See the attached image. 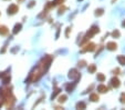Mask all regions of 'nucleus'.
<instances>
[{
  "label": "nucleus",
  "instance_id": "6",
  "mask_svg": "<svg viewBox=\"0 0 125 110\" xmlns=\"http://www.w3.org/2000/svg\"><path fill=\"white\" fill-rule=\"evenodd\" d=\"M97 90L101 91V92H106V91H107V88H106L105 86H103V85H101V86H99Z\"/></svg>",
  "mask_w": 125,
  "mask_h": 110
},
{
  "label": "nucleus",
  "instance_id": "4",
  "mask_svg": "<svg viewBox=\"0 0 125 110\" xmlns=\"http://www.w3.org/2000/svg\"><path fill=\"white\" fill-rule=\"evenodd\" d=\"M106 47H107V49H109V50H115V49H116V43H114V42H109Z\"/></svg>",
  "mask_w": 125,
  "mask_h": 110
},
{
  "label": "nucleus",
  "instance_id": "11",
  "mask_svg": "<svg viewBox=\"0 0 125 110\" xmlns=\"http://www.w3.org/2000/svg\"><path fill=\"white\" fill-rule=\"evenodd\" d=\"M76 107H78V108H85V103L80 102V103H78V105H76Z\"/></svg>",
  "mask_w": 125,
  "mask_h": 110
},
{
  "label": "nucleus",
  "instance_id": "3",
  "mask_svg": "<svg viewBox=\"0 0 125 110\" xmlns=\"http://www.w3.org/2000/svg\"><path fill=\"white\" fill-rule=\"evenodd\" d=\"M111 84H112V86H113V87H116V88L120 86V81H118L117 78H113V79L111 80Z\"/></svg>",
  "mask_w": 125,
  "mask_h": 110
},
{
  "label": "nucleus",
  "instance_id": "13",
  "mask_svg": "<svg viewBox=\"0 0 125 110\" xmlns=\"http://www.w3.org/2000/svg\"><path fill=\"white\" fill-rule=\"evenodd\" d=\"M89 70H90L91 72H93V71H94V70H95V66H91V67L89 68Z\"/></svg>",
  "mask_w": 125,
  "mask_h": 110
},
{
  "label": "nucleus",
  "instance_id": "2",
  "mask_svg": "<svg viewBox=\"0 0 125 110\" xmlns=\"http://www.w3.org/2000/svg\"><path fill=\"white\" fill-rule=\"evenodd\" d=\"M17 11H18V7H17L16 5H11L8 8V13L9 14H13V13H16Z\"/></svg>",
  "mask_w": 125,
  "mask_h": 110
},
{
  "label": "nucleus",
  "instance_id": "9",
  "mask_svg": "<svg viewBox=\"0 0 125 110\" xmlns=\"http://www.w3.org/2000/svg\"><path fill=\"white\" fill-rule=\"evenodd\" d=\"M20 28H21V24H16V26H14V30H13V34H17V32H18V31L20 30Z\"/></svg>",
  "mask_w": 125,
  "mask_h": 110
},
{
  "label": "nucleus",
  "instance_id": "8",
  "mask_svg": "<svg viewBox=\"0 0 125 110\" xmlns=\"http://www.w3.org/2000/svg\"><path fill=\"white\" fill-rule=\"evenodd\" d=\"M117 59H118V61L121 62V65H125V57H123V56H120Z\"/></svg>",
  "mask_w": 125,
  "mask_h": 110
},
{
  "label": "nucleus",
  "instance_id": "5",
  "mask_svg": "<svg viewBox=\"0 0 125 110\" xmlns=\"http://www.w3.org/2000/svg\"><path fill=\"white\" fill-rule=\"evenodd\" d=\"M8 34V29L7 27L2 26V27H0V35H2V36H5V35Z\"/></svg>",
  "mask_w": 125,
  "mask_h": 110
},
{
  "label": "nucleus",
  "instance_id": "15",
  "mask_svg": "<svg viewBox=\"0 0 125 110\" xmlns=\"http://www.w3.org/2000/svg\"><path fill=\"white\" fill-rule=\"evenodd\" d=\"M64 99H65V96H62L61 98H60V102H63V101H64Z\"/></svg>",
  "mask_w": 125,
  "mask_h": 110
},
{
  "label": "nucleus",
  "instance_id": "1",
  "mask_svg": "<svg viewBox=\"0 0 125 110\" xmlns=\"http://www.w3.org/2000/svg\"><path fill=\"white\" fill-rule=\"evenodd\" d=\"M69 77H70L71 79H78L79 77H80V74L78 73V71H76L75 69H73V70H71V72H70V74H69Z\"/></svg>",
  "mask_w": 125,
  "mask_h": 110
},
{
  "label": "nucleus",
  "instance_id": "10",
  "mask_svg": "<svg viewBox=\"0 0 125 110\" xmlns=\"http://www.w3.org/2000/svg\"><path fill=\"white\" fill-rule=\"evenodd\" d=\"M91 100H92V101L99 100V96H97V95H92V96H91Z\"/></svg>",
  "mask_w": 125,
  "mask_h": 110
},
{
  "label": "nucleus",
  "instance_id": "7",
  "mask_svg": "<svg viewBox=\"0 0 125 110\" xmlns=\"http://www.w3.org/2000/svg\"><path fill=\"white\" fill-rule=\"evenodd\" d=\"M86 47H87V48H85L83 51H86V50H90V51H91V50H93V49H94V45H93V43H90V45H87Z\"/></svg>",
  "mask_w": 125,
  "mask_h": 110
},
{
  "label": "nucleus",
  "instance_id": "14",
  "mask_svg": "<svg viewBox=\"0 0 125 110\" xmlns=\"http://www.w3.org/2000/svg\"><path fill=\"white\" fill-rule=\"evenodd\" d=\"M113 36L114 37H118V36H120V32H118V31H114V32H113Z\"/></svg>",
  "mask_w": 125,
  "mask_h": 110
},
{
  "label": "nucleus",
  "instance_id": "16",
  "mask_svg": "<svg viewBox=\"0 0 125 110\" xmlns=\"http://www.w3.org/2000/svg\"><path fill=\"white\" fill-rule=\"evenodd\" d=\"M63 0H54V5L55 3H60V2H62Z\"/></svg>",
  "mask_w": 125,
  "mask_h": 110
},
{
  "label": "nucleus",
  "instance_id": "17",
  "mask_svg": "<svg viewBox=\"0 0 125 110\" xmlns=\"http://www.w3.org/2000/svg\"><path fill=\"white\" fill-rule=\"evenodd\" d=\"M122 101L125 102V95H122Z\"/></svg>",
  "mask_w": 125,
  "mask_h": 110
},
{
  "label": "nucleus",
  "instance_id": "18",
  "mask_svg": "<svg viewBox=\"0 0 125 110\" xmlns=\"http://www.w3.org/2000/svg\"><path fill=\"white\" fill-rule=\"evenodd\" d=\"M123 26H124V27H125V21H124V22H123Z\"/></svg>",
  "mask_w": 125,
  "mask_h": 110
},
{
  "label": "nucleus",
  "instance_id": "12",
  "mask_svg": "<svg viewBox=\"0 0 125 110\" xmlns=\"http://www.w3.org/2000/svg\"><path fill=\"white\" fill-rule=\"evenodd\" d=\"M97 78H99V80H101V81H103V80H104V76H103V74H97Z\"/></svg>",
  "mask_w": 125,
  "mask_h": 110
}]
</instances>
